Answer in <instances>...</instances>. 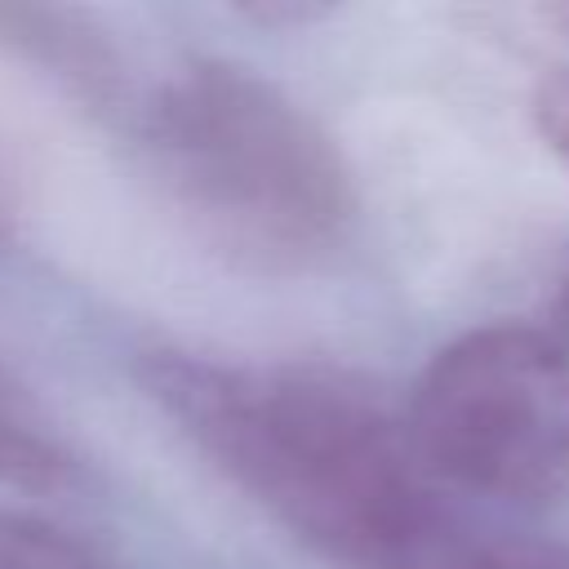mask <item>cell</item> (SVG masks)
Wrapping results in <instances>:
<instances>
[{"instance_id":"cell-9","label":"cell","mask_w":569,"mask_h":569,"mask_svg":"<svg viewBox=\"0 0 569 569\" xmlns=\"http://www.w3.org/2000/svg\"><path fill=\"white\" fill-rule=\"evenodd\" d=\"M551 338L569 351V271H565L560 289H556V298H551Z\"/></svg>"},{"instance_id":"cell-1","label":"cell","mask_w":569,"mask_h":569,"mask_svg":"<svg viewBox=\"0 0 569 569\" xmlns=\"http://www.w3.org/2000/svg\"><path fill=\"white\" fill-rule=\"evenodd\" d=\"M156 405L338 569H458L471 533L396 422L325 369H244L182 351L142 360Z\"/></svg>"},{"instance_id":"cell-6","label":"cell","mask_w":569,"mask_h":569,"mask_svg":"<svg viewBox=\"0 0 569 569\" xmlns=\"http://www.w3.org/2000/svg\"><path fill=\"white\" fill-rule=\"evenodd\" d=\"M0 569H124V565L40 516L0 507Z\"/></svg>"},{"instance_id":"cell-2","label":"cell","mask_w":569,"mask_h":569,"mask_svg":"<svg viewBox=\"0 0 569 569\" xmlns=\"http://www.w3.org/2000/svg\"><path fill=\"white\" fill-rule=\"evenodd\" d=\"M147 142L182 209L236 258L307 267L347 240L356 187L338 147L244 67H182L151 102Z\"/></svg>"},{"instance_id":"cell-5","label":"cell","mask_w":569,"mask_h":569,"mask_svg":"<svg viewBox=\"0 0 569 569\" xmlns=\"http://www.w3.org/2000/svg\"><path fill=\"white\" fill-rule=\"evenodd\" d=\"M80 480V462L40 427H31L13 396H0V485L22 493H62Z\"/></svg>"},{"instance_id":"cell-7","label":"cell","mask_w":569,"mask_h":569,"mask_svg":"<svg viewBox=\"0 0 569 569\" xmlns=\"http://www.w3.org/2000/svg\"><path fill=\"white\" fill-rule=\"evenodd\" d=\"M458 569H569V542L538 538H471Z\"/></svg>"},{"instance_id":"cell-10","label":"cell","mask_w":569,"mask_h":569,"mask_svg":"<svg viewBox=\"0 0 569 569\" xmlns=\"http://www.w3.org/2000/svg\"><path fill=\"white\" fill-rule=\"evenodd\" d=\"M551 22H560V27H569V4H556V9H551Z\"/></svg>"},{"instance_id":"cell-4","label":"cell","mask_w":569,"mask_h":569,"mask_svg":"<svg viewBox=\"0 0 569 569\" xmlns=\"http://www.w3.org/2000/svg\"><path fill=\"white\" fill-rule=\"evenodd\" d=\"M0 40L18 53L53 67L89 98H107L111 84V49L93 36V27L67 9H31V4H0Z\"/></svg>"},{"instance_id":"cell-3","label":"cell","mask_w":569,"mask_h":569,"mask_svg":"<svg viewBox=\"0 0 569 569\" xmlns=\"http://www.w3.org/2000/svg\"><path fill=\"white\" fill-rule=\"evenodd\" d=\"M405 440L431 480L516 507L569 489V351L529 325H485L431 356Z\"/></svg>"},{"instance_id":"cell-8","label":"cell","mask_w":569,"mask_h":569,"mask_svg":"<svg viewBox=\"0 0 569 569\" xmlns=\"http://www.w3.org/2000/svg\"><path fill=\"white\" fill-rule=\"evenodd\" d=\"M533 124L547 138V147L569 164V67L547 71L533 89Z\"/></svg>"},{"instance_id":"cell-11","label":"cell","mask_w":569,"mask_h":569,"mask_svg":"<svg viewBox=\"0 0 569 569\" xmlns=\"http://www.w3.org/2000/svg\"><path fill=\"white\" fill-rule=\"evenodd\" d=\"M0 396H9V382H4V378H0Z\"/></svg>"}]
</instances>
